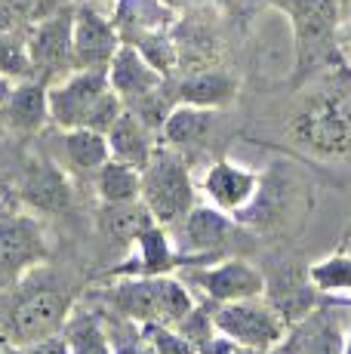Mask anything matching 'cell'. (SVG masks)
Here are the masks:
<instances>
[{
	"mask_svg": "<svg viewBox=\"0 0 351 354\" xmlns=\"http://www.w3.org/2000/svg\"><path fill=\"white\" fill-rule=\"evenodd\" d=\"M108 302L114 305V311H120L126 321H133L136 326L145 324L179 326L194 308L188 283L173 274L117 277V283L108 290Z\"/></svg>",
	"mask_w": 351,
	"mask_h": 354,
	"instance_id": "obj_1",
	"label": "cell"
},
{
	"mask_svg": "<svg viewBox=\"0 0 351 354\" xmlns=\"http://www.w3.org/2000/svg\"><path fill=\"white\" fill-rule=\"evenodd\" d=\"M290 136L317 158L351 154V90H323L312 96L290 120Z\"/></svg>",
	"mask_w": 351,
	"mask_h": 354,
	"instance_id": "obj_2",
	"label": "cell"
},
{
	"mask_svg": "<svg viewBox=\"0 0 351 354\" xmlns=\"http://www.w3.org/2000/svg\"><path fill=\"white\" fill-rule=\"evenodd\" d=\"M272 6H278L290 19L299 74L314 71L327 59L339 56L336 31H339L342 12H345L342 0H272Z\"/></svg>",
	"mask_w": 351,
	"mask_h": 354,
	"instance_id": "obj_3",
	"label": "cell"
},
{
	"mask_svg": "<svg viewBox=\"0 0 351 354\" xmlns=\"http://www.w3.org/2000/svg\"><path fill=\"white\" fill-rule=\"evenodd\" d=\"M139 197L148 207V213L154 216V222H160L167 228L179 225L188 216V209L194 207V182L176 148L170 145L154 148L151 160L142 167Z\"/></svg>",
	"mask_w": 351,
	"mask_h": 354,
	"instance_id": "obj_4",
	"label": "cell"
},
{
	"mask_svg": "<svg viewBox=\"0 0 351 354\" xmlns=\"http://www.w3.org/2000/svg\"><path fill=\"white\" fill-rule=\"evenodd\" d=\"M216 333L234 339V342L247 345L256 351H274L278 342L287 336V324L274 311V305L262 296L238 299V302H225L213 308Z\"/></svg>",
	"mask_w": 351,
	"mask_h": 354,
	"instance_id": "obj_5",
	"label": "cell"
},
{
	"mask_svg": "<svg viewBox=\"0 0 351 354\" xmlns=\"http://www.w3.org/2000/svg\"><path fill=\"white\" fill-rule=\"evenodd\" d=\"M71 317V296L59 290H35L22 296L3 321V342L6 345H28L37 339L56 336L65 330Z\"/></svg>",
	"mask_w": 351,
	"mask_h": 354,
	"instance_id": "obj_6",
	"label": "cell"
},
{
	"mask_svg": "<svg viewBox=\"0 0 351 354\" xmlns=\"http://www.w3.org/2000/svg\"><path fill=\"white\" fill-rule=\"evenodd\" d=\"M50 256L44 228L31 216H0V290H12Z\"/></svg>",
	"mask_w": 351,
	"mask_h": 354,
	"instance_id": "obj_7",
	"label": "cell"
},
{
	"mask_svg": "<svg viewBox=\"0 0 351 354\" xmlns=\"http://www.w3.org/2000/svg\"><path fill=\"white\" fill-rule=\"evenodd\" d=\"M28 53L35 65V77L59 80L74 71V6L28 25Z\"/></svg>",
	"mask_w": 351,
	"mask_h": 354,
	"instance_id": "obj_8",
	"label": "cell"
},
{
	"mask_svg": "<svg viewBox=\"0 0 351 354\" xmlns=\"http://www.w3.org/2000/svg\"><path fill=\"white\" fill-rule=\"evenodd\" d=\"M111 90L108 68H74L50 84V120L59 129L84 127L93 105Z\"/></svg>",
	"mask_w": 351,
	"mask_h": 354,
	"instance_id": "obj_9",
	"label": "cell"
},
{
	"mask_svg": "<svg viewBox=\"0 0 351 354\" xmlns=\"http://www.w3.org/2000/svg\"><path fill=\"white\" fill-rule=\"evenodd\" d=\"M351 317L342 315L339 305L321 302L302 321L287 326V336L272 354H342L348 339Z\"/></svg>",
	"mask_w": 351,
	"mask_h": 354,
	"instance_id": "obj_10",
	"label": "cell"
},
{
	"mask_svg": "<svg viewBox=\"0 0 351 354\" xmlns=\"http://www.w3.org/2000/svg\"><path fill=\"white\" fill-rule=\"evenodd\" d=\"M185 281L200 287L213 305L238 302V299L262 296L265 292V277L259 268H253L244 259H222L219 265H191L185 271Z\"/></svg>",
	"mask_w": 351,
	"mask_h": 354,
	"instance_id": "obj_11",
	"label": "cell"
},
{
	"mask_svg": "<svg viewBox=\"0 0 351 354\" xmlns=\"http://www.w3.org/2000/svg\"><path fill=\"white\" fill-rule=\"evenodd\" d=\"M191 265H194L191 259L176 250L170 228L160 225V222H151L139 234V241L133 243L130 256L120 265H114L105 277L108 281H117V277H154V274H173V271L191 268Z\"/></svg>",
	"mask_w": 351,
	"mask_h": 354,
	"instance_id": "obj_12",
	"label": "cell"
},
{
	"mask_svg": "<svg viewBox=\"0 0 351 354\" xmlns=\"http://www.w3.org/2000/svg\"><path fill=\"white\" fill-rule=\"evenodd\" d=\"M120 34L99 3L74 6V68H108L120 50Z\"/></svg>",
	"mask_w": 351,
	"mask_h": 354,
	"instance_id": "obj_13",
	"label": "cell"
},
{
	"mask_svg": "<svg viewBox=\"0 0 351 354\" xmlns=\"http://www.w3.org/2000/svg\"><path fill=\"white\" fill-rule=\"evenodd\" d=\"M176 228V250L188 256L194 265H204L210 259H219L225 243L231 241V216L219 207H191L188 216Z\"/></svg>",
	"mask_w": 351,
	"mask_h": 354,
	"instance_id": "obj_14",
	"label": "cell"
},
{
	"mask_svg": "<svg viewBox=\"0 0 351 354\" xmlns=\"http://www.w3.org/2000/svg\"><path fill=\"white\" fill-rule=\"evenodd\" d=\"M164 74L158 71L145 56L130 44H120V50L114 53L111 65H108V84L117 93L126 105H136V102L154 96L160 86H167Z\"/></svg>",
	"mask_w": 351,
	"mask_h": 354,
	"instance_id": "obj_15",
	"label": "cell"
},
{
	"mask_svg": "<svg viewBox=\"0 0 351 354\" xmlns=\"http://www.w3.org/2000/svg\"><path fill=\"white\" fill-rule=\"evenodd\" d=\"M0 120L12 133H40L50 124V80L28 77L12 84L10 96L0 102Z\"/></svg>",
	"mask_w": 351,
	"mask_h": 354,
	"instance_id": "obj_16",
	"label": "cell"
},
{
	"mask_svg": "<svg viewBox=\"0 0 351 354\" xmlns=\"http://www.w3.org/2000/svg\"><path fill=\"white\" fill-rule=\"evenodd\" d=\"M111 22L124 44L136 46L151 34L173 31L179 16H176V6H170L167 0H114Z\"/></svg>",
	"mask_w": 351,
	"mask_h": 354,
	"instance_id": "obj_17",
	"label": "cell"
},
{
	"mask_svg": "<svg viewBox=\"0 0 351 354\" xmlns=\"http://www.w3.org/2000/svg\"><path fill=\"white\" fill-rule=\"evenodd\" d=\"M259 182H262V176L253 173V169L238 167V163H231V160H219L204 173L200 188H204V194L210 197L213 207H219L222 213L234 216L238 209H244L256 197Z\"/></svg>",
	"mask_w": 351,
	"mask_h": 354,
	"instance_id": "obj_18",
	"label": "cell"
},
{
	"mask_svg": "<svg viewBox=\"0 0 351 354\" xmlns=\"http://www.w3.org/2000/svg\"><path fill=\"white\" fill-rule=\"evenodd\" d=\"M19 197L37 213H62L71 207V182L50 160H31L19 182Z\"/></svg>",
	"mask_w": 351,
	"mask_h": 354,
	"instance_id": "obj_19",
	"label": "cell"
},
{
	"mask_svg": "<svg viewBox=\"0 0 351 354\" xmlns=\"http://www.w3.org/2000/svg\"><path fill=\"white\" fill-rule=\"evenodd\" d=\"M105 136H108L111 158L130 163V167H136V169L145 167V163L151 160L154 148L160 145V142H154V127L148 124L139 111H133V108H124V114L114 120V127L108 129Z\"/></svg>",
	"mask_w": 351,
	"mask_h": 354,
	"instance_id": "obj_20",
	"label": "cell"
},
{
	"mask_svg": "<svg viewBox=\"0 0 351 354\" xmlns=\"http://www.w3.org/2000/svg\"><path fill=\"white\" fill-rule=\"evenodd\" d=\"M154 222V216L148 213V207L139 201H126V203H99L96 213V225L99 234L111 243L120 253H130L133 243L139 241V234Z\"/></svg>",
	"mask_w": 351,
	"mask_h": 354,
	"instance_id": "obj_21",
	"label": "cell"
},
{
	"mask_svg": "<svg viewBox=\"0 0 351 354\" xmlns=\"http://www.w3.org/2000/svg\"><path fill=\"white\" fill-rule=\"evenodd\" d=\"M238 77H231L222 68H200V71H188L185 77L176 84V102H188V105L213 108L222 111L238 99Z\"/></svg>",
	"mask_w": 351,
	"mask_h": 354,
	"instance_id": "obj_22",
	"label": "cell"
},
{
	"mask_svg": "<svg viewBox=\"0 0 351 354\" xmlns=\"http://www.w3.org/2000/svg\"><path fill=\"white\" fill-rule=\"evenodd\" d=\"M216 127V111L213 108H200V105H188V102H176L167 114V120L160 124V145H170L176 151L182 148L200 145L210 136V129Z\"/></svg>",
	"mask_w": 351,
	"mask_h": 354,
	"instance_id": "obj_23",
	"label": "cell"
},
{
	"mask_svg": "<svg viewBox=\"0 0 351 354\" xmlns=\"http://www.w3.org/2000/svg\"><path fill=\"white\" fill-rule=\"evenodd\" d=\"M265 299L274 305V311L283 317V324L293 326L296 321L314 311L317 305V287L305 277H296L293 271L290 274H281L278 281H265Z\"/></svg>",
	"mask_w": 351,
	"mask_h": 354,
	"instance_id": "obj_24",
	"label": "cell"
},
{
	"mask_svg": "<svg viewBox=\"0 0 351 354\" xmlns=\"http://www.w3.org/2000/svg\"><path fill=\"white\" fill-rule=\"evenodd\" d=\"M93 176H96L99 203H126V201H139V192H142V169L130 167V163H124V160H117V158H108Z\"/></svg>",
	"mask_w": 351,
	"mask_h": 354,
	"instance_id": "obj_25",
	"label": "cell"
},
{
	"mask_svg": "<svg viewBox=\"0 0 351 354\" xmlns=\"http://www.w3.org/2000/svg\"><path fill=\"white\" fill-rule=\"evenodd\" d=\"M62 148H65V154H68L71 167L80 169V173H96V169L111 158L108 136L96 133V129H86V127L62 129Z\"/></svg>",
	"mask_w": 351,
	"mask_h": 354,
	"instance_id": "obj_26",
	"label": "cell"
},
{
	"mask_svg": "<svg viewBox=\"0 0 351 354\" xmlns=\"http://www.w3.org/2000/svg\"><path fill=\"white\" fill-rule=\"evenodd\" d=\"M0 74L12 84L35 77L28 53V28L22 31H0Z\"/></svg>",
	"mask_w": 351,
	"mask_h": 354,
	"instance_id": "obj_27",
	"label": "cell"
},
{
	"mask_svg": "<svg viewBox=\"0 0 351 354\" xmlns=\"http://www.w3.org/2000/svg\"><path fill=\"white\" fill-rule=\"evenodd\" d=\"M65 342H68L71 354H114L108 333L102 330V324L96 317H68L62 330Z\"/></svg>",
	"mask_w": 351,
	"mask_h": 354,
	"instance_id": "obj_28",
	"label": "cell"
},
{
	"mask_svg": "<svg viewBox=\"0 0 351 354\" xmlns=\"http://www.w3.org/2000/svg\"><path fill=\"white\" fill-rule=\"evenodd\" d=\"M308 281L317 287V292L327 296H339V292H351V253H333L308 268Z\"/></svg>",
	"mask_w": 351,
	"mask_h": 354,
	"instance_id": "obj_29",
	"label": "cell"
},
{
	"mask_svg": "<svg viewBox=\"0 0 351 354\" xmlns=\"http://www.w3.org/2000/svg\"><path fill=\"white\" fill-rule=\"evenodd\" d=\"M145 333V339L154 345L158 354H198V342H191L188 336H182L176 326H164V324H145L139 326Z\"/></svg>",
	"mask_w": 351,
	"mask_h": 354,
	"instance_id": "obj_30",
	"label": "cell"
},
{
	"mask_svg": "<svg viewBox=\"0 0 351 354\" xmlns=\"http://www.w3.org/2000/svg\"><path fill=\"white\" fill-rule=\"evenodd\" d=\"M10 3H12V10L22 16L25 25H35V22H40V19L59 12L62 6H68L71 0H10Z\"/></svg>",
	"mask_w": 351,
	"mask_h": 354,
	"instance_id": "obj_31",
	"label": "cell"
},
{
	"mask_svg": "<svg viewBox=\"0 0 351 354\" xmlns=\"http://www.w3.org/2000/svg\"><path fill=\"white\" fill-rule=\"evenodd\" d=\"M198 354H268V351H256V348H247V345L234 342V339L222 336V333H213L207 342L198 345Z\"/></svg>",
	"mask_w": 351,
	"mask_h": 354,
	"instance_id": "obj_32",
	"label": "cell"
},
{
	"mask_svg": "<svg viewBox=\"0 0 351 354\" xmlns=\"http://www.w3.org/2000/svg\"><path fill=\"white\" fill-rule=\"evenodd\" d=\"M12 354H71V351H68V342H65L62 333H56V336L37 339V342L16 345V348H12Z\"/></svg>",
	"mask_w": 351,
	"mask_h": 354,
	"instance_id": "obj_33",
	"label": "cell"
},
{
	"mask_svg": "<svg viewBox=\"0 0 351 354\" xmlns=\"http://www.w3.org/2000/svg\"><path fill=\"white\" fill-rule=\"evenodd\" d=\"M22 28H28V25L12 10V3L10 0H0V31H22Z\"/></svg>",
	"mask_w": 351,
	"mask_h": 354,
	"instance_id": "obj_34",
	"label": "cell"
},
{
	"mask_svg": "<svg viewBox=\"0 0 351 354\" xmlns=\"http://www.w3.org/2000/svg\"><path fill=\"white\" fill-rule=\"evenodd\" d=\"M336 50L345 62H351V16H345V12H342L339 31H336Z\"/></svg>",
	"mask_w": 351,
	"mask_h": 354,
	"instance_id": "obj_35",
	"label": "cell"
},
{
	"mask_svg": "<svg viewBox=\"0 0 351 354\" xmlns=\"http://www.w3.org/2000/svg\"><path fill=\"white\" fill-rule=\"evenodd\" d=\"M114 354H158V351H154V345L145 339V333L139 330V339H133V342H120L117 348H114Z\"/></svg>",
	"mask_w": 351,
	"mask_h": 354,
	"instance_id": "obj_36",
	"label": "cell"
},
{
	"mask_svg": "<svg viewBox=\"0 0 351 354\" xmlns=\"http://www.w3.org/2000/svg\"><path fill=\"white\" fill-rule=\"evenodd\" d=\"M10 90H12V80H6L3 74H0V102H3L6 96H10Z\"/></svg>",
	"mask_w": 351,
	"mask_h": 354,
	"instance_id": "obj_37",
	"label": "cell"
},
{
	"mask_svg": "<svg viewBox=\"0 0 351 354\" xmlns=\"http://www.w3.org/2000/svg\"><path fill=\"white\" fill-rule=\"evenodd\" d=\"M342 354H351V326H348V339H345V348H342Z\"/></svg>",
	"mask_w": 351,
	"mask_h": 354,
	"instance_id": "obj_38",
	"label": "cell"
},
{
	"mask_svg": "<svg viewBox=\"0 0 351 354\" xmlns=\"http://www.w3.org/2000/svg\"><path fill=\"white\" fill-rule=\"evenodd\" d=\"M0 354H12V345H6V348H3V345H0Z\"/></svg>",
	"mask_w": 351,
	"mask_h": 354,
	"instance_id": "obj_39",
	"label": "cell"
},
{
	"mask_svg": "<svg viewBox=\"0 0 351 354\" xmlns=\"http://www.w3.org/2000/svg\"><path fill=\"white\" fill-rule=\"evenodd\" d=\"M90 3H99V6H102V3H114V0H90Z\"/></svg>",
	"mask_w": 351,
	"mask_h": 354,
	"instance_id": "obj_40",
	"label": "cell"
},
{
	"mask_svg": "<svg viewBox=\"0 0 351 354\" xmlns=\"http://www.w3.org/2000/svg\"><path fill=\"white\" fill-rule=\"evenodd\" d=\"M348 250H351V231H348Z\"/></svg>",
	"mask_w": 351,
	"mask_h": 354,
	"instance_id": "obj_41",
	"label": "cell"
},
{
	"mask_svg": "<svg viewBox=\"0 0 351 354\" xmlns=\"http://www.w3.org/2000/svg\"><path fill=\"white\" fill-rule=\"evenodd\" d=\"M342 3H348V0H342Z\"/></svg>",
	"mask_w": 351,
	"mask_h": 354,
	"instance_id": "obj_42",
	"label": "cell"
},
{
	"mask_svg": "<svg viewBox=\"0 0 351 354\" xmlns=\"http://www.w3.org/2000/svg\"><path fill=\"white\" fill-rule=\"evenodd\" d=\"M268 354H272V351H268Z\"/></svg>",
	"mask_w": 351,
	"mask_h": 354,
	"instance_id": "obj_43",
	"label": "cell"
}]
</instances>
